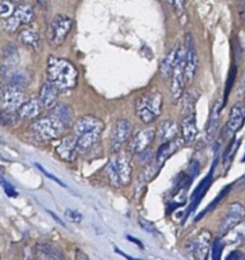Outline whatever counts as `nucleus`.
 <instances>
[{"label": "nucleus", "instance_id": "46", "mask_svg": "<svg viewBox=\"0 0 245 260\" xmlns=\"http://www.w3.org/2000/svg\"><path fill=\"white\" fill-rule=\"evenodd\" d=\"M24 260H32L31 254H29V252H27V254L24 255Z\"/></svg>", "mask_w": 245, "mask_h": 260}, {"label": "nucleus", "instance_id": "9", "mask_svg": "<svg viewBox=\"0 0 245 260\" xmlns=\"http://www.w3.org/2000/svg\"><path fill=\"white\" fill-rule=\"evenodd\" d=\"M245 217V207L241 203H235L230 204L227 208L226 213H225L224 218H222L221 224H220L219 232L221 236H225L229 232H231L235 227L239 226L241 221Z\"/></svg>", "mask_w": 245, "mask_h": 260}, {"label": "nucleus", "instance_id": "6", "mask_svg": "<svg viewBox=\"0 0 245 260\" xmlns=\"http://www.w3.org/2000/svg\"><path fill=\"white\" fill-rule=\"evenodd\" d=\"M184 68H186V47L179 46L177 50V57L175 68L171 73V92L172 101H177L182 96V92L187 86L186 76H184Z\"/></svg>", "mask_w": 245, "mask_h": 260}, {"label": "nucleus", "instance_id": "24", "mask_svg": "<svg viewBox=\"0 0 245 260\" xmlns=\"http://www.w3.org/2000/svg\"><path fill=\"white\" fill-rule=\"evenodd\" d=\"M4 71H7L6 77L9 79V84L14 87H18L22 88L26 84H28L29 82V76L26 71L23 69H12V68H3Z\"/></svg>", "mask_w": 245, "mask_h": 260}, {"label": "nucleus", "instance_id": "15", "mask_svg": "<svg viewBox=\"0 0 245 260\" xmlns=\"http://www.w3.org/2000/svg\"><path fill=\"white\" fill-rule=\"evenodd\" d=\"M182 146H184V142H182L181 137H177V138L172 139V141L162 143L161 146L159 147V149H157L156 156H155V169H156L157 171H160L161 167L165 165V162H166L167 159H169L170 157Z\"/></svg>", "mask_w": 245, "mask_h": 260}, {"label": "nucleus", "instance_id": "41", "mask_svg": "<svg viewBox=\"0 0 245 260\" xmlns=\"http://www.w3.org/2000/svg\"><path fill=\"white\" fill-rule=\"evenodd\" d=\"M226 260H245V256L240 251H232Z\"/></svg>", "mask_w": 245, "mask_h": 260}, {"label": "nucleus", "instance_id": "37", "mask_svg": "<svg viewBox=\"0 0 245 260\" xmlns=\"http://www.w3.org/2000/svg\"><path fill=\"white\" fill-rule=\"evenodd\" d=\"M35 260H51V257H50L49 254L45 251L44 247L41 246V244L36 246V259Z\"/></svg>", "mask_w": 245, "mask_h": 260}, {"label": "nucleus", "instance_id": "23", "mask_svg": "<svg viewBox=\"0 0 245 260\" xmlns=\"http://www.w3.org/2000/svg\"><path fill=\"white\" fill-rule=\"evenodd\" d=\"M52 116H55L56 119H59L60 121L63 122L64 126L68 127L71 125H73L74 122V115L73 110L66 104H56L55 107H52Z\"/></svg>", "mask_w": 245, "mask_h": 260}, {"label": "nucleus", "instance_id": "14", "mask_svg": "<svg viewBox=\"0 0 245 260\" xmlns=\"http://www.w3.org/2000/svg\"><path fill=\"white\" fill-rule=\"evenodd\" d=\"M28 99H27V96L21 88L9 84L3 91V94H2V106H3V109L16 111Z\"/></svg>", "mask_w": 245, "mask_h": 260}, {"label": "nucleus", "instance_id": "27", "mask_svg": "<svg viewBox=\"0 0 245 260\" xmlns=\"http://www.w3.org/2000/svg\"><path fill=\"white\" fill-rule=\"evenodd\" d=\"M18 114L8 109H0V125L2 126H13L18 121Z\"/></svg>", "mask_w": 245, "mask_h": 260}, {"label": "nucleus", "instance_id": "12", "mask_svg": "<svg viewBox=\"0 0 245 260\" xmlns=\"http://www.w3.org/2000/svg\"><path fill=\"white\" fill-rule=\"evenodd\" d=\"M198 68V55L196 51L193 37L191 34L187 35V46H186V68H184V76H186L187 84L193 81L194 76Z\"/></svg>", "mask_w": 245, "mask_h": 260}, {"label": "nucleus", "instance_id": "25", "mask_svg": "<svg viewBox=\"0 0 245 260\" xmlns=\"http://www.w3.org/2000/svg\"><path fill=\"white\" fill-rule=\"evenodd\" d=\"M177 50L179 46H175L166 56L164 57V60L161 61V73L165 78H169L171 77L172 71L175 68V64H176V57H177Z\"/></svg>", "mask_w": 245, "mask_h": 260}, {"label": "nucleus", "instance_id": "38", "mask_svg": "<svg viewBox=\"0 0 245 260\" xmlns=\"http://www.w3.org/2000/svg\"><path fill=\"white\" fill-rule=\"evenodd\" d=\"M67 217L74 223H79L82 221V214L76 211H72V209H67Z\"/></svg>", "mask_w": 245, "mask_h": 260}, {"label": "nucleus", "instance_id": "26", "mask_svg": "<svg viewBox=\"0 0 245 260\" xmlns=\"http://www.w3.org/2000/svg\"><path fill=\"white\" fill-rule=\"evenodd\" d=\"M19 42L24 45L27 47H31V49L36 50L40 45V36L36 31L31 28H24L19 32L18 36Z\"/></svg>", "mask_w": 245, "mask_h": 260}, {"label": "nucleus", "instance_id": "8", "mask_svg": "<svg viewBox=\"0 0 245 260\" xmlns=\"http://www.w3.org/2000/svg\"><path fill=\"white\" fill-rule=\"evenodd\" d=\"M34 18L35 12L32 7L28 6V4H22V6H18L14 9V12L8 18H6L3 27L7 32L13 34L21 26H26V24L31 23Z\"/></svg>", "mask_w": 245, "mask_h": 260}, {"label": "nucleus", "instance_id": "44", "mask_svg": "<svg viewBox=\"0 0 245 260\" xmlns=\"http://www.w3.org/2000/svg\"><path fill=\"white\" fill-rule=\"evenodd\" d=\"M245 91V72L244 74H242L241 79H240V83H239V93H241V92Z\"/></svg>", "mask_w": 245, "mask_h": 260}, {"label": "nucleus", "instance_id": "2", "mask_svg": "<svg viewBox=\"0 0 245 260\" xmlns=\"http://www.w3.org/2000/svg\"><path fill=\"white\" fill-rule=\"evenodd\" d=\"M105 124L101 119L92 115L79 117L73 122V134L78 141L79 152L88 151L101 138Z\"/></svg>", "mask_w": 245, "mask_h": 260}, {"label": "nucleus", "instance_id": "17", "mask_svg": "<svg viewBox=\"0 0 245 260\" xmlns=\"http://www.w3.org/2000/svg\"><path fill=\"white\" fill-rule=\"evenodd\" d=\"M211 234L208 231H202L196 239L192 241L191 250L197 260H207L209 246H211Z\"/></svg>", "mask_w": 245, "mask_h": 260}, {"label": "nucleus", "instance_id": "34", "mask_svg": "<svg viewBox=\"0 0 245 260\" xmlns=\"http://www.w3.org/2000/svg\"><path fill=\"white\" fill-rule=\"evenodd\" d=\"M138 223H139V226L144 230V231L151 232V234H157V232H159L157 231V227L155 226L154 222L148 221V219L143 218V217H138Z\"/></svg>", "mask_w": 245, "mask_h": 260}, {"label": "nucleus", "instance_id": "22", "mask_svg": "<svg viewBox=\"0 0 245 260\" xmlns=\"http://www.w3.org/2000/svg\"><path fill=\"white\" fill-rule=\"evenodd\" d=\"M41 105H40L39 99L27 100L23 105L18 109V116L24 120L36 119L41 112Z\"/></svg>", "mask_w": 245, "mask_h": 260}, {"label": "nucleus", "instance_id": "32", "mask_svg": "<svg viewBox=\"0 0 245 260\" xmlns=\"http://www.w3.org/2000/svg\"><path fill=\"white\" fill-rule=\"evenodd\" d=\"M235 78H236V68H235V67H232V68H231V71H230V74H229V79H227L226 87H225L224 105L226 104L227 99H229L230 91H231V88H232V84H234V81H235Z\"/></svg>", "mask_w": 245, "mask_h": 260}, {"label": "nucleus", "instance_id": "13", "mask_svg": "<svg viewBox=\"0 0 245 260\" xmlns=\"http://www.w3.org/2000/svg\"><path fill=\"white\" fill-rule=\"evenodd\" d=\"M245 121V105L242 102H236L234 106L231 107L230 111L229 120L225 126V136L226 137H234L235 134L239 132L240 127L244 125Z\"/></svg>", "mask_w": 245, "mask_h": 260}, {"label": "nucleus", "instance_id": "31", "mask_svg": "<svg viewBox=\"0 0 245 260\" xmlns=\"http://www.w3.org/2000/svg\"><path fill=\"white\" fill-rule=\"evenodd\" d=\"M41 246L44 247L45 251L49 254V256L51 257V260H66V259H64L63 254H62V251H60V250L57 249L56 246H54V245L41 244Z\"/></svg>", "mask_w": 245, "mask_h": 260}, {"label": "nucleus", "instance_id": "11", "mask_svg": "<svg viewBox=\"0 0 245 260\" xmlns=\"http://www.w3.org/2000/svg\"><path fill=\"white\" fill-rule=\"evenodd\" d=\"M156 138V129L154 126L138 130L129 142V152L133 154H141L148 148Z\"/></svg>", "mask_w": 245, "mask_h": 260}, {"label": "nucleus", "instance_id": "42", "mask_svg": "<svg viewBox=\"0 0 245 260\" xmlns=\"http://www.w3.org/2000/svg\"><path fill=\"white\" fill-rule=\"evenodd\" d=\"M76 260H89V257L82 250H76Z\"/></svg>", "mask_w": 245, "mask_h": 260}, {"label": "nucleus", "instance_id": "20", "mask_svg": "<svg viewBox=\"0 0 245 260\" xmlns=\"http://www.w3.org/2000/svg\"><path fill=\"white\" fill-rule=\"evenodd\" d=\"M180 133V126L174 121V120H165L161 124L157 126L156 129V138L159 139L161 143L165 142L172 141V139L177 138Z\"/></svg>", "mask_w": 245, "mask_h": 260}, {"label": "nucleus", "instance_id": "19", "mask_svg": "<svg viewBox=\"0 0 245 260\" xmlns=\"http://www.w3.org/2000/svg\"><path fill=\"white\" fill-rule=\"evenodd\" d=\"M57 97H59V91L54 84L50 83L49 81L45 82L41 86L39 94V101L42 109L51 110L57 104Z\"/></svg>", "mask_w": 245, "mask_h": 260}, {"label": "nucleus", "instance_id": "43", "mask_svg": "<svg viewBox=\"0 0 245 260\" xmlns=\"http://www.w3.org/2000/svg\"><path fill=\"white\" fill-rule=\"evenodd\" d=\"M115 251H116L117 254H120V255H121V256H124V257H126L127 260H141V259H136V257H133V256H131V255L126 254V252H124V251H121V250H119V249H115Z\"/></svg>", "mask_w": 245, "mask_h": 260}, {"label": "nucleus", "instance_id": "33", "mask_svg": "<svg viewBox=\"0 0 245 260\" xmlns=\"http://www.w3.org/2000/svg\"><path fill=\"white\" fill-rule=\"evenodd\" d=\"M222 250H224V244L221 240H215L212 244V260H221Z\"/></svg>", "mask_w": 245, "mask_h": 260}, {"label": "nucleus", "instance_id": "10", "mask_svg": "<svg viewBox=\"0 0 245 260\" xmlns=\"http://www.w3.org/2000/svg\"><path fill=\"white\" fill-rule=\"evenodd\" d=\"M132 122L126 119H120L115 121V124L111 127V133H110V144L111 149L114 152H119L121 147L128 142V139L132 136Z\"/></svg>", "mask_w": 245, "mask_h": 260}, {"label": "nucleus", "instance_id": "18", "mask_svg": "<svg viewBox=\"0 0 245 260\" xmlns=\"http://www.w3.org/2000/svg\"><path fill=\"white\" fill-rule=\"evenodd\" d=\"M180 133H181V139L184 144H192L196 141L197 136H198V127H197V119L194 112H191L181 120Z\"/></svg>", "mask_w": 245, "mask_h": 260}, {"label": "nucleus", "instance_id": "4", "mask_svg": "<svg viewBox=\"0 0 245 260\" xmlns=\"http://www.w3.org/2000/svg\"><path fill=\"white\" fill-rule=\"evenodd\" d=\"M164 96L156 89L146 92L142 94L136 102V115L144 124H151L162 112Z\"/></svg>", "mask_w": 245, "mask_h": 260}, {"label": "nucleus", "instance_id": "36", "mask_svg": "<svg viewBox=\"0 0 245 260\" xmlns=\"http://www.w3.org/2000/svg\"><path fill=\"white\" fill-rule=\"evenodd\" d=\"M11 14H12V7L8 2L0 4V17H2V18H8Z\"/></svg>", "mask_w": 245, "mask_h": 260}, {"label": "nucleus", "instance_id": "28", "mask_svg": "<svg viewBox=\"0 0 245 260\" xmlns=\"http://www.w3.org/2000/svg\"><path fill=\"white\" fill-rule=\"evenodd\" d=\"M18 61V51L13 45H8L4 51V68H12Z\"/></svg>", "mask_w": 245, "mask_h": 260}, {"label": "nucleus", "instance_id": "48", "mask_svg": "<svg viewBox=\"0 0 245 260\" xmlns=\"http://www.w3.org/2000/svg\"><path fill=\"white\" fill-rule=\"evenodd\" d=\"M6 2H8L9 3V2H16V0H6Z\"/></svg>", "mask_w": 245, "mask_h": 260}, {"label": "nucleus", "instance_id": "47", "mask_svg": "<svg viewBox=\"0 0 245 260\" xmlns=\"http://www.w3.org/2000/svg\"><path fill=\"white\" fill-rule=\"evenodd\" d=\"M36 2H37V3L41 4V6H44V4L46 3V0H36Z\"/></svg>", "mask_w": 245, "mask_h": 260}, {"label": "nucleus", "instance_id": "49", "mask_svg": "<svg viewBox=\"0 0 245 260\" xmlns=\"http://www.w3.org/2000/svg\"><path fill=\"white\" fill-rule=\"evenodd\" d=\"M0 91H2V84H0Z\"/></svg>", "mask_w": 245, "mask_h": 260}, {"label": "nucleus", "instance_id": "40", "mask_svg": "<svg viewBox=\"0 0 245 260\" xmlns=\"http://www.w3.org/2000/svg\"><path fill=\"white\" fill-rule=\"evenodd\" d=\"M171 6L174 7V9L176 11V13L181 14L184 12V7H186V0H172Z\"/></svg>", "mask_w": 245, "mask_h": 260}, {"label": "nucleus", "instance_id": "1", "mask_svg": "<svg viewBox=\"0 0 245 260\" xmlns=\"http://www.w3.org/2000/svg\"><path fill=\"white\" fill-rule=\"evenodd\" d=\"M46 81L54 84L59 92L74 88L78 82V72L74 64L63 57H50L46 67Z\"/></svg>", "mask_w": 245, "mask_h": 260}, {"label": "nucleus", "instance_id": "35", "mask_svg": "<svg viewBox=\"0 0 245 260\" xmlns=\"http://www.w3.org/2000/svg\"><path fill=\"white\" fill-rule=\"evenodd\" d=\"M0 185L3 186V189H4V191H6V194L8 195V197H11V198H14V197H17V195H18V192L16 191V189H14L13 185L9 184V182L7 181V180L4 179V177H2V176H0Z\"/></svg>", "mask_w": 245, "mask_h": 260}, {"label": "nucleus", "instance_id": "29", "mask_svg": "<svg viewBox=\"0 0 245 260\" xmlns=\"http://www.w3.org/2000/svg\"><path fill=\"white\" fill-rule=\"evenodd\" d=\"M230 189H231V185H227V186L225 187V189H222V190H221V192H220V194L217 195V198H215V199H213V202H212V203L209 204V206L207 207V208L204 209V211L202 212L201 214H198V217H197V218H196V221H199V219H201L202 217H204V216H206L207 213H209V212H211L212 209L216 208V207L219 206L220 202H221L222 199H224L225 197H226L227 192H229V190H230Z\"/></svg>", "mask_w": 245, "mask_h": 260}, {"label": "nucleus", "instance_id": "39", "mask_svg": "<svg viewBox=\"0 0 245 260\" xmlns=\"http://www.w3.org/2000/svg\"><path fill=\"white\" fill-rule=\"evenodd\" d=\"M36 166H37V169H39V170H40V171H41V172H42V174H44V175H45V176H46V177H49V179H50V180H52V181H54V182H56V184H59V185H60V186H63V187H66V185H64V184H63V182L60 181V180H59V179H57V177H55V176H54V175L49 174V172H47V171H46V170H45V169H44V167H42V166H41V165H36Z\"/></svg>", "mask_w": 245, "mask_h": 260}, {"label": "nucleus", "instance_id": "50", "mask_svg": "<svg viewBox=\"0 0 245 260\" xmlns=\"http://www.w3.org/2000/svg\"><path fill=\"white\" fill-rule=\"evenodd\" d=\"M244 161H245V157H244Z\"/></svg>", "mask_w": 245, "mask_h": 260}, {"label": "nucleus", "instance_id": "3", "mask_svg": "<svg viewBox=\"0 0 245 260\" xmlns=\"http://www.w3.org/2000/svg\"><path fill=\"white\" fill-rule=\"evenodd\" d=\"M131 158L124 153H116L109 159L105 166L106 179L112 186H127L132 181Z\"/></svg>", "mask_w": 245, "mask_h": 260}, {"label": "nucleus", "instance_id": "16", "mask_svg": "<svg viewBox=\"0 0 245 260\" xmlns=\"http://www.w3.org/2000/svg\"><path fill=\"white\" fill-rule=\"evenodd\" d=\"M55 151H56L57 156L63 159V161L73 162L79 153L77 137L74 134H71V136L63 138L56 146Z\"/></svg>", "mask_w": 245, "mask_h": 260}, {"label": "nucleus", "instance_id": "30", "mask_svg": "<svg viewBox=\"0 0 245 260\" xmlns=\"http://www.w3.org/2000/svg\"><path fill=\"white\" fill-rule=\"evenodd\" d=\"M219 111L220 110L217 107H215L211 112V116H209V121L207 124V136L211 139L212 137L216 133V129L219 126Z\"/></svg>", "mask_w": 245, "mask_h": 260}, {"label": "nucleus", "instance_id": "45", "mask_svg": "<svg viewBox=\"0 0 245 260\" xmlns=\"http://www.w3.org/2000/svg\"><path fill=\"white\" fill-rule=\"evenodd\" d=\"M127 239H128V240H131V241H133V242H134V244H136V245H138V246H139V247H141V249H143V244H142V242H141V241H139V240L134 239V237H133V236H127Z\"/></svg>", "mask_w": 245, "mask_h": 260}, {"label": "nucleus", "instance_id": "5", "mask_svg": "<svg viewBox=\"0 0 245 260\" xmlns=\"http://www.w3.org/2000/svg\"><path fill=\"white\" fill-rule=\"evenodd\" d=\"M67 127L64 124L56 119L55 116L50 115L47 117L36 120L31 125V133L40 141H54V139L60 138L66 132Z\"/></svg>", "mask_w": 245, "mask_h": 260}, {"label": "nucleus", "instance_id": "21", "mask_svg": "<svg viewBox=\"0 0 245 260\" xmlns=\"http://www.w3.org/2000/svg\"><path fill=\"white\" fill-rule=\"evenodd\" d=\"M213 167H215V165H213ZM213 167H212L211 172H209V174L207 175L203 180H202L201 184L198 185V187H197V189L194 190L193 194H192L191 207H189V209L187 211V217H188L189 214H191L192 212H193L194 209L198 207L199 202L203 199V197L207 194V191H208L209 186H211V184H212V177H213Z\"/></svg>", "mask_w": 245, "mask_h": 260}, {"label": "nucleus", "instance_id": "7", "mask_svg": "<svg viewBox=\"0 0 245 260\" xmlns=\"http://www.w3.org/2000/svg\"><path fill=\"white\" fill-rule=\"evenodd\" d=\"M73 28V19L69 18L68 16H59L54 17V19L50 23L49 28V42L51 46L57 47L66 41L67 36Z\"/></svg>", "mask_w": 245, "mask_h": 260}]
</instances>
